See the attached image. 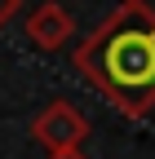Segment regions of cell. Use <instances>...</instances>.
Wrapping results in <instances>:
<instances>
[{"label": "cell", "instance_id": "obj_1", "mask_svg": "<svg viewBox=\"0 0 155 159\" xmlns=\"http://www.w3.org/2000/svg\"><path fill=\"white\" fill-rule=\"evenodd\" d=\"M75 71L120 115L129 119L151 115L155 111V9L146 0H120L80 40Z\"/></svg>", "mask_w": 155, "mask_h": 159}, {"label": "cell", "instance_id": "obj_2", "mask_svg": "<svg viewBox=\"0 0 155 159\" xmlns=\"http://www.w3.org/2000/svg\"><path fill=\"white\" fill-rule=\"evenodd\" d=\"M31 137L45 146V155H58V150H84L89 142V119L80 115V106H71V102H49L35 111L31 119Z\"/></svg>", "mask_w": 155, "mask_h": 159}, {"label": "cell", "instance_id": "obj_3", "mask_svg": "<svg viewBox=\"0 0 155 159\" xmlns=\"http://www.w3.org/2000/svg\"><path fill=\"white\" fill-rule=\"evenodd\" d=\"M71 35H75V18L58 5V0H40V5L27 13V40L35 49H62Z\"/></svg>", "mask_w": 155, "mask_h": 159}, {"label": "cell", "instance_id": "obj_4", "mask_svg": "<svg viewBox=\"0 0 155 159\" xmlns=\"http://www.w3.org/2000/svg\"><path fill=\"white\" fill-rule=\"evenodd\" d=\"M18 9H22V0H0V27H5L9 18L18 13Z\"/></svg>", "mask_w": 155, "mask_h": 159}, {"label": "cell", "instance_id": "obj_5", "mask_svg": "<svg viewBox=\"0 0 155 159\" xmlns=\"http://www.w3.org/2000/svg\"><path fill=\"white\" fill-rule=\"evenodd\" d=\"M45 159H89L84 150H58V155H45Z\"/></svg>", "mask_w": 155, "mask_h": 159}]
</instances>
